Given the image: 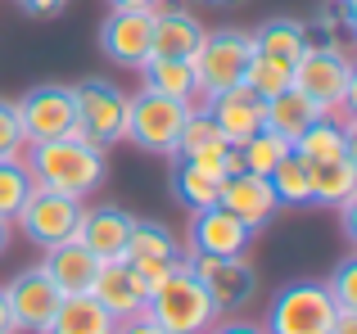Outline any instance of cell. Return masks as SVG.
<instances>
[{
  "label": "cell",
  "mask_w": 357,
  "mask_h": 334,
  "mask_svg": "<svg viewBox=\"0 0 357 334\" xmlns=\"http://www.w3.org/2000/svg\"><path fill=\"white\" fill-rule=\"evenodd\" d=\"M114 326L118 321L109 317L91 294H68V299L59 303V312H54V321H50L45 334H114Z\"/></svg>",
  "instance_id": "25"
},
{
  "label": "cell",
  "mask_w": 357,
  "mask_h": 334,
  "mask_svg": "<svg viewBox=\"0 0 357 334\" xmlns=\"http://www.w3.org/2000/svg\"><path fill=\"white\" fill-rule=\"evenodd\" d=\"M213 5H231V0H213Z\"/></svg>",
  "instance_id": "43"
},
{
  "label": "cell",
  "mask_w": 357,
  "mask_h": 334,
  "mask_svg": "<svg viewBox=\"0 0 357 334\" xmlns=\"http://www.w3.org/2000/svg\"><path fill=\"white\" fill-rule=\"evenodd\" d=\"M208 334H267V330H262L258 321H244V317H222Z\"/></svg>",
  "instance_id": "37"
},
{
  "label": "cell",
  "mask_w": 357,
  "mask_h": 334,
  "mask_svg": "<svg viewBox=\"0 0 357 334\" xmlns=\"http://www.w3.org/2000/svg\"><path fill=\"white\" fill-rule=\"evenodd\" d=\"M0 334H18L14 317H9V303H5V289H0Z\"/></svg>",
  "instance_id": "41"
},
{
  "label": "cell",
  "mask_w": 357,
  "mask_h": 334,
  "mask_svg": "<svg viewBox=\"0 0 357 334\" xmlns=\"http://www.w3.org/2000/svg\"><path fill=\"white\" fill-rule=\"evenodd\" d=\"M289 150L303 163H326V159H340V154H353V122L349 118H317Z\"/></svg>",
  "instance_id": "23"
},
{
  "label": "cell",
  "mask_w": 357,
  "mask_h": 334,
  "mask_svg": "<svg viewBox=\"0 0 357 334\" xmlns=\"http://www.w3.org/2000/svg\"><path fill=\"white\" fill-rule=\"evenodd\" d=\"M190 109L195 104L154 95V90L140 86L136 95H127V132H122V141H131L145 154H176V136H181Z\"/></svg>",
  "instance_id": "4"
},
{
  "label": "cell",
  "mask_w": 357,
  "mask_h": 334,
  "mask_svg": "<svg viewBox=\"0 0 357 334\" xmlns=\"http://www.w3.org/2000/svg\"><path fill=\"white\" fill-rule=\"evenodd\" d=\"M73 104H77V132L82 141H91L96 150L122 141L127 132V90H118L105 77H86L73 86Z\"/></svg>",
  "instance_id": "7"
},
{
  "label": "cell",
  "mask_w": 357,
  "mask_h": 334,
  "mask_svg": "<svg viewBox=\"0 0 357 334\" xmlns=\"http://www.w3.org/2000/svg\"><path fill=\"white\" fill-rule=\"evenodd\" d=\"M335 317H340V308H335L326 280H294L271 299L262 330L267 334H331Z\"/></svg>",
  "instance_id": "5"
},
{
  "label": "cell",
  "mask_w": 357,
  "mask_h": 334,
  "mask_svg": "<svg viewBox=\"0 0 357 334\" xmlns=\"http://www.w3.org/2000/svg\"><path fill=\"white\" fill-rule=\"evenodd\" d=\"M145 312L167 334H208L222 321L218 308H213V299H208V289H204V285L195 280V271L185 267V257L172 267V276L145 299Z\"/></svg>",
  "instance_id": "3"
},
{
  "label": "cell",
  "mask_w": 357,
  "mask_h": 334,
  "mask_svg": "<svg viewBox=\"0 0 357 334\" xmlns=\"http://www.w3.org/2000/svg\"><path fill=\"white\" fill-rule=\"evenodd\" d=\"M176 262H181V257H140V262H127V267H131L136 285L145 289V299H149V294H154L158 285L172 276V267H176Z\"/></svg>",
  "instance_id": "35"
},
{
  "label": "cell",
  "mask_w": 357,
  "mask_h": 334,
  "mask_svg": "<svg viewBox=\"0 0 357 334\" xmlns=\"http://www.w3.org/2000/svg\"><path fill=\"white\" fill-rule=\"evenodd\" d=\"M140 86L154 90V95L181 100V104H199V81H195V63L190 59H145Z\"/></svg>",
  "instance_id": "24"
},
{
  "label": "cell",
  "mask_w": 357,
  "mask_h": 334,
  "mask_svg": "<svg viewBox=\"0 0 357 334\" xmlns=\"http://www.w3.org/2000/svg\"><path fill=\"white\" fill-rule=\"evenodd\" d=\"M109 9H145V14H154V9H163L167 0H105Z\"/></svg>",
  "instance_id": "39"
},
{
  "label": "cell",
  "mask_w": 357,
  "mask_h": 334,
  "mask_svg": "<svg viewBox=\"0 0 357 334\" xmlns=\"http://www.w3.org/2000/svg\"><path fill=\"white\" fill-rule=\"evenodd\" d=\"M27 141H23V127H18V109L14 100H0V159H23Z\"/></svg>",
  "instance_id": "34"
},
{
  "label": "cell",
  "mask_w": 357,
  "mask_h": 334,
  "mask_svg": "<svg viewBox=\"0 0 357 334\" xmlns=\"http://www.w3.org/2000/svg\"><path fill=\"white\" fill-rule=\"evenodd\" d=\"M14 109H18V127H23L27 145L63 141V136L77 132L73 86H59V81H41V86H32L23 100H14Z\"/></svg>",
  "instance_id": "8"
},
{
  "label": "cell",
  "mask_w": 357,
  "mask_h": 334,
  "mask_svg": "<svg viewBox=\"0 0 357 334\" xmlns=\"http://www.w3.org/2000/svg\"><path fill=\"white\" fill-rule=\"evenodd\" d=\"M9 235H14V221H9V217H0V253L9 248Z\"/></svg>",
  "instance_id": "42"
},
{
  "label": "cell",
  "mask_w": 357,
  "mask_h": 334,
  "mask_svg": "<svg viewBox=\"0 0 357 334\" xmlns=\"http://www.w3.org/2000/svg\"><path fill=\"white\" fill-rule=\"evenodd\" d=\"M236 150H240V159H244V172H258V176H267L271 167H276V163L289 154V141L262 127V132H253L244 145H236Z\"/></svg>",
  "instance_id": "30"
},
{
  "label": "cell",
  "mask_w": 357,
  "mask_h": 334,
  "mask_svg": "<svg viewBox=\"0 0 357 334\" xmlns=\"http://www.w3.org/2000/svg\"><path fill=\"white\" fill-rule=\"evenodd\" d=\"M185 267L208 289L218 317H240V308H249V299L258 294V276L249 267V253L244 257H190L185 253Z\"/></svg>",
  "instance_id": "10"
},
{
  "label": "cell",
  "mask_w": 357,
  "mask_h": 334,
  "mask_svg": "<svg viewBox=\"0 0 357 334\" xmlns=\"http://www.w3.org/2000/svg\"><path fill=\"white\" fill-rule=\"evenodd\" d=\"M244 86H249L258 100L280 95V90L289 86V63L267 59V54H253V59H249V68H244Z\"/></svg>",
  "instance_id": "32"
},
{
  "label": "cell",
  "mask_w": 357,
  "mask_h": 334,
  "mask_svg": "<svg viewBox=\"0 0 357 334\" xmlns=\"http://www.w3.org/2000/svg\"><path fill=\"white\" fill-rule=\"evenodd\" d=\"M41 271L54 280V289H59L63 299H68V294H91V280H96V271H100V257L73 235V239H63V244L45 248Z\"/></svg>",
  "instance_id": "18"
},
{
  "label": "cell",
  "mask_w": 357,
  "mask_h": 334,
  "mask_svg": "<svg viewBox=\"0 0 357 334\" xmlns=\"http://www.w3.org/2000/svg\"><path fill=\"white\" fill-rule=\"evenodd\" d=\"M253 36V54H267V59H280L294 68V59L307 50V27L298 18H267Z\"/></svg>",
  "instance_id": "26"
},
{
  "label": "cell",
  "mask_w": 357,
  "mask_h": 334,
  "mask_svg": "<svg viewBox=\"0 0 357 334\" xmlns=\"http://www.w3.org/2000/svg\"><path fill=\"white\" fill-rule=\"evenodd\" d=\"M227 150H231V145H227V136L213 127L208 109L195 104V109H190V118H185V127H181V136H176V159L199 163V167H208V172H218V176H222Z\"/></svg>",
  "instance_id": "20"
},
{
  "label": "cell",
  "mask_w": 357,
  "mask_h": 334,
  "mask_svg": "<svg viewBox=\"0 0 357 334\" xmlns=\"http://www.w3.org/2000/svg\"><path fill=\"white\" fill-rule=\"evenodd\" d=\"M172 194L185 203L190 212H199V208H213L218 203V194H222V176L218 172H208V167H199V163H185L172 172Z\"/></svg>",
  "instance_id": "27"
},
{
  "label": "cell",
  "mask_w": 357,
  "mask_h": 334,
  "mask_svg": "<svg viewBox=\"0 0 357 334\" xmlns=\"http://www.w3.org/2000/svg\"><path fill=\"white\" fill-rule=\"evenodd\" d=\"M27 172L41 190L68 194V199H86L105 185V150H96L82 136H63V141H45V145H27Z\"/></svg>",
  "instance_id": "1"
},
{
  "label": "cell",
  "mask_w": 357,
  "mask_h": 334,
  "mask_svg": "<svg viewBox=\"0 0 357 334\" xmlns=\"http://www.w3.org/2000/svg\"><path fill=\"white\" fill-rule=\"evenodd\" d=\"M208 27L190 14V9H154V41H149V59H195L204 45Z\"/></svg>",
  "instance_id": "17"
},
{
  "label": "cell",
  "mask_w": 357,
  "mask_h": 334,
  "mask_svg": "<svg viewBox=\"0 0 357 334\" xmlns=\"http://www.w3.org/2000/svg\"><path fill=\"white\" fill-rule=\"evenodd\" d=\"M218 203L231 212V217H240L244 226L253 230V235H258V230L280 212L271 181H267V176H258V172H236V176H227V181H222Z\"/></svg>",
  "instance_id": "14"
},
{
  "label": "cell",
  "mask_w": 357,
  "mask_h": 334,
  "mask_svg": "<svg viewBox=\"0 0 357 334\" xmlns=\"http://www.w3.org/2000/svg\"><path fill=\"white\" fill-rule=\"evenodd\" d=\"M5 289V303H9V317H14V330L18 334H45L54 321V312H59L63 294L54 289V280L41 271V262L27 267V271H18L9 285H0Z\"/></svg>",
  "instance_id": "11"
},
{
  "label": "cell",
  "mask_w": 357,
  "mask_h": 334,
  "mask_svg": "<svg viewBox=\"0 0 357 334\" xmlns=\"http://www.w3.org/2000/svg\"><path fill=\"white\" fill-rule=\"evenodd\" d=\"M140 257H176V235L163 226V221H140V217L131 221L122 262H140Z\"/></svg>",
  "instance_id": "29"
},
{
  "label": "cell",
  "mask_w": 357,
  "mask_h": 334,
  "mask_svg": "<svg viewBox=\"0 0 357 334\" xmlns=\"http://www.w3.org/2000/svg\"><path fill=\"white\" fill-rule=\"evenodd\" d=\"M63 5L68 0H18V9L32 18H54V14H63Z\"/></svg>",
  "instance_id": "38"
},
{
  "label": "cell",
  "mask_w": 357,
  "mask_h": 334,
  "mask_svg": "<svg viewBox=\"0 0 357 334\" xmlns=\"http://www.w3.org/2000/svg\"><path fill=\"white\" fill-rule=\"evenodd\" d=\"M253 230L240 217H231L222 203L190 212V230H185V248L190 257H244L249 253Z\"/></svg>",
  "instance_id": "12"
},
{
  "label": "cell",
  "mask_w": 357,
  "mask_h": 334,
  "mask_svg": "<svg viewBox=\"0 0 357 334\" xmlns=\"http://www.w3.org/2000/svg\"><path fill=\"white\" fill-rule=\"evenodd\" d=\"M91 299L114 321H127V317H140V312H145V289L136 285V276H131L127 262H100L96 280H91Z\"/></svg>",
  "instance_id": "19"
},
{
  "label": "cell",
  "mask_w": 357,
  "mask_h": 334,
  "mask_svg": "<svg viewBox=\"0 0 357 334\" xmlns=\"http://www.w3.org/2000/svg\"><path fill=\"white\" fill-rule=\"evenodd\" d=\"M27 194H32V172H27V159H0V217L14 221V212L23 208Z\"/></svg>",
  "instance_id": "31"
},
{
  "label": "cell",
  "mask_w": 357,
  "mask_h": 334,
  "mask_svg": "<svg viewBox=\"0 0 357 334\" xmlns=\"http://www.w3.org/2000/svg\"><path fill=\"white\" fill-rule=\"evenodd\" d=\"M317 118H326V113H321V109H317L307 95H298L294 86H285L280 95L262 100V127H267V132H276V136H285L289 145H294L298 136H303L307 127L317 122Z\"/></svg>",
  "instance_id": "21"
},
{
  "label": "cell",
  "mask_w": 357,
  "mask_h": 334,
  "mask_svg": "<svg viewBox=\"0 0 357 334\" xmlns=\"http://www.w3.org/2000/svg\"><path fill=\"white\" fill-rule=\"evenodd\" d=\"M114 334H167L163 326H158L149 312H140V317H127V321H118L114 326Z\"/></svg>",
  "instance_id": "36"
},
{
  "label": "cell",
  "mask_w": 357,
  "mask_h": 334,
  "mask_svg": "<svg viewBox=\"0 0 357 334\" xmlns=\"http://www.w3.org/2000/svg\"><path fill=\"white\" fill-rule=\"evenodd\" d=\"M149 41H154V14L145 9H109L105 27H100V50L118 68H145Z\"/></svg>",
  "instance_id": "13"
},
{
  "label": "cell",
  "mask_w": 357,
  "mask_h": 334,
  "mask_svg": "<svg viewBox=\"0 0 357 334\" xmlns=\"http://www.w3.org/2000/svg\"><path fill=\"white\" fill-rule=\"evenodd\" d=\"M331 334H357V312H340L335 326H331Z\"/></svg>",
  "instance_id": "40"
},
{
  "label": "cell",
  "mask_w": 357,
  "mask_h": 334,
  "mask_svg": "<svg viewBox=\"0 0 357 334\" xmlns=\"http://www.w3.org/2000/svg\"><path fill=\"white\" fill-rule=\"evenodd\" d=\"M289 86L312 100L326 118H344L353 109V95H357V72H353L349 54L340 45H312L307 41V50L289 68Z\"/></svg>",
  "instance_id": "2"
},
{
  "label": "cell",
  "mask_w": 357,
  "mask_h": 334,
  "mask_svg": "<svg viewBox=\"0 0 357 334\" xmlns=\"http://www.w3.org/2000/svg\"><path fill=\"white\" fill-rule=\"evenodd\" d=\"M307 185H312V203L321 208H340L357 194V154H340L326 163H307Z\"/></svg>",
  "instance_id": "22"
},
{
  "label": "cell",
  "mask_w": 357,
  "mask_h": 334,
  "mask_svg": "<svg viewBox=\"0 0 357 334\" xmlns=\"http://www.w3.org/2000/svg\"><path fill=\"white\" fill-rule=\"evenodd\" d=\"M267 181H271V190H276V203H280V208H307V203H312V185H307V163L298 159L294 150H289L285 159L271 167Z\"/></svg>",
  "instance_id": "28"
},
{
  "label": "cell",
  "mask_w": 357,
  "mask_h": 334,
  "mask_svg": "<svg viewBox=\"0 0 357 334\" xmlns=\"http://www.w3.org/2000/svg\"><path fill=\"white\" fill-rule=\"evenodd\" d=\"M82 199H68V194H54V190H41L32 181V194L23 199V208L14 212V226L32 239L36 248H50V244H63V239L77 235V221H82Z\"/></svg>",
  "instance_id": "9"
},
{
  "label": "cell",
  "mask_w": 357,
  "mask_h": 334,
  "mask_svg": "<svg viewBox=\"0 0 357 334\" xmlns=\"http://www.w3.org/2000/svg\"><path fill=\"white\" fill-rule=\"evenodd\" d=\"M326 289H331V299H335L340 312H357V257H344V262L335 267Z\"/></svg>",
  "instance_id": "33"
},
{
  "label": "cell",
  "mask_w": 357,
  "mask_h": 334,
  "mask_svg": "<svg viewBox=\"0 0 357 334\" xmlns=\"http://www.w3.org/2000/svg\"><path fill=\"white\" fill-rule=\"evenodd\" d=\"M204 109H208L213 127L227 136V145H244L253 132H262V100L244 81L222 90V95H213V100H204Z\"/></svg>",
  "instance_id": "16"
},
{
  "label": "cell",
  "mask_w": 357,
  "mask_h": 334,
  "mask_svg": "<svg viewBox=\"0 0 357 334\" xmlns=\"http://www.w3.org/2000/svg\"><path fill=\"white\" fill-rule=\"evenodd\" d=\"M131 221H136V217H131L127 208H118V203H96V208H82L77 239L100 257V262H122Z\"/></svg>",
  "instance_id": "15"
},
{
  "label": "cell",
  "mask_w": 357,
  "mask_h": 334,
  "mask_svg": "<svg viewBox=\"0 0 357 334\" xmlns=\"http://www.w3.org/2000/svg\"><path fill=\"white\" fill-rule=\"evenodd\" d=\"M253 59V36L249 32H236V27H222V32H208L204 45L195 50V81H199V104L222 90L240 86L244 81V68Z\"/></svg>",
  "instance_id": "6"
}]
</instances>
